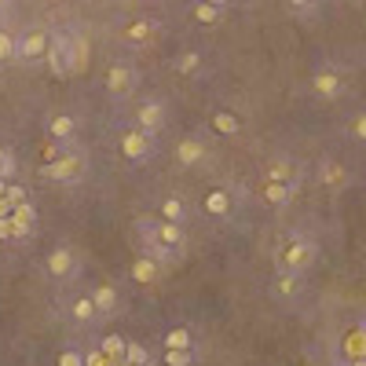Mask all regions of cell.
<instances>
[{"mask_svg":"<svg viewBox=\"0 0 366 366\" xmlns=\"http://www.w3.org/2000/svg\"><path fill=\"white\" fill-rule=\"evenodd\" d=\"M11 59H15V37L0 33V62H11Z\"/></svg>","mask_w":366,"mask_h":366,"instance_id":"cell-32","label":"cell"},{"mask_svg":"<svg viewBox=\"0 0 366 366\" xmlns=\"http://www.w3.org/2000/svg\"><path fill=\"white\" fill-rule=\"evenodd\" d=\"M165 125V110H162V103H143L139 107V128L143 132H158V128Z\"/></svg>","mask_w":366,"mask_h":366,"instance_id":"cell-8","label":"cell"},{"mask_svg":"<svg viewBox=\"0 0 366 366\" xmlns=\"http://www.w3.org/2000/svg\"><path fill=\"white\" fill-rule=\"evenodd\" d=\"M59 366H85V356H81V351H62Z\"/></svg>","mask_w":366,"mask_h":366,"instance_id":"cell-36","label":"cell"},{"mask_svg":"<svg viewBox=\"0 0 366 366\" xmlns=\"http://www.w3.org/2000/svg\"><path fill=\"white\" fill-rule=\"evenodd\" d=\"M205 158V143L198 139H183L180 147H176V162L180 165H194V162H202Z\"/></svg>","mask_w":366,"mask_h":366,"instance_id":"cell-14","label":"cell"},{"mask_svg":"<svg viewBox=\"0 0 366 366\" xmlns=\"http://www.w3.org/2000/svg\"><path fill=\"white\" fill-rule=\"evenodd\" d=\"M48 132H51V136H55V139H70V136H73V117H67V114L51 117Z\"/></svg>","mask_w":366,"mask_h":366,"instance_id":"cell-21","label":"cell"},{"mask_svg":"<svg viewBox=\"0 0 366 366\" xmlns=\"http://www.w3.org/2000/svg\"><path fill=\"white\" fill-rule=\"evenodd\" d=\"M11 173H15V158L8 150H0V180H8Z\"/></svg>","mask_w":366,"mask_h":366,"instance_id":"cell-34","label":"cell"},{"mask_svg":"<svg viewBox=\"0 0 366 366\" xmlns=\"http://www.w3.org/2000/svg\"><path fill=\"white\" fill-rule=\"evenodd\" d=\"M158 242L165 245V250H173V253H180L183 250V234H180V224H158Z\"/></svg>","mask_w":366,"mask_h":366,"instance_id":"cell-16","label":"cell"},{"mask_svg":"<svg viewBox=\"0 0 366 366\" xmlns=\"http://www.w3.org/2000/svg\"><path fill=\"white\" fill-rule=\"evenodd\" d=\"M4 194L11 198V205H22V202H26V191H22V187H8Z\"/></svg>","mask_w":366,"mask_h":366,"instance_id":"cell-39","label":"cell"},{"mask_svg":"<svg viewBox=\"0 0 366 366\" xmlns=\"http://www.w3.org/2000/svg\"><path fill=\"white\" fill-rule=\"evenodd\" d=\"M345 351H348V363L351 359H366V330H356L345 341Z\"/></svg>","mask_w":366,"mask_h":366,"instance_id":"cell-20","label":"cell"},{"mask_svg":"<svg viewBox=\"0 0 366 366\" xmlns=\"http://www.w3.org/2000/svg\"><path fill=\"white\" fill-rule=\"evenodd\" d=\"M125 345H128V341H121L117 333H110V337H103V348H99V351H107L110 359L121 363V359H125Z\"/></svg>","mask_w":366,"mask_h":366,"instance_id":"cell-23","label":"cell"},{"mask_svg":"<svg viewBox=\"0 0 366 366\" xmlns=\"http://www.w3.org/2000/svg\"><path fill=\"white\" fill-rule=\"evenodd\" d=\"M194 19H198V22H216L220 8L213 4V0H202V4H194Z\"/></svg>","mask_w":366,"mask_h":366,"instance_id":"cell-28","label":"cell"},{"mask_svg":"<svg viewBox=\"0 0 366 366\" xmlns=\"http://www.w3.org/2000/svg\"><path fill=\"white\" fill-rule=\"evenodd\" d=\"M165 348H191V330H183V326L168 330L165 333Z\"/></svg>","mask_w":366,"mask_h":366,"instance_id":"cell-25","label":"cell"},{"mask_svg":"<svg viewBox=\"0 0 366 366\" xmlns=\"http://www.w3.org/2000/svg\"><path fill=\"white\" fill-rule=\"evenodd\" d=\"M279 264L286 271H308L311 264H315V245H311L308 238H300V234H290V238L282 242V250H279Z\"/></svg>","mask_w":366,"mask_h":366,"instance_id":"cell-1","label":"cell"},{"mask_svg":"<svg viewBox=\"0 0 366 366\" xmlns=\"http://www.w3.org/2000/svg\"><path fill=\"white\" fill-rule=\"evenodd\" d=\"M198 62H202L198 51H183V55L176 59V70L180 73H194V70H198Z\"/></svg>","mask_w":366,"mask_h":366,"instance_id":"cell-31","label":"cell"},{"mask_svg":"<svg viewBox=\"0 0 366 366\" xmlns=\"http://www.w3.org/2000/svg\"><path fill=\"white\" fill-rule=\"evenodd\" d=\"M293 191H297V187H290V183L264 180V202H268V205H286V202L293 198Z\"/></svg>","mask_w":366,"mask_h":366,"instance_id":"cell-13","label":"cell"},{"mask_svg":"<svg viewBox=\"0 0 366 366\" xmlns=\"http://www.w3.org/2000/svg\"><path fill=\"white\" fill-rule=\"evenodd\" d=\"M351 366H366V359H351Z\"/></svg>","mask_w":366,"mask_h":366,"instance_id":"cell-42","label":"cell"},{"mask_svg":"<svg viewBox=\"0 0 366 366\" xmlns=\"http://www.w3.org/2000/svg\"><path fill=\"white\" fill-rule=\"evenodd\" d=\"M48 67L55 77H70L77 73V62H73V37H55L48 44Z\"/></svg>","mask_w":366,"mask_h":366,"instance_id":"cell-2","label":"cell"},{"mask_svg":"<svg viewBox=\"0 0 366 366\" xmlns=\"http://www.w3.org/2000/svg\"><path fill=\"white\" fill-rule=\"evenodd\" d=\"M11 209H15L11 198H8V194H0V216H11Z\"/></svg>","mask_w":366,"mask_h":366,"instance_id":"cell-41","label":"cell"},{"mask_svg":"<svg viewBox=\"0 0 366 366\" xmlns=\"http://www.w3.org/2000/svg\"><path fill=\"white\" fill-rule=\"evenodd\" d=\"M121 366H136V363H121Z\"/></svg>","mask_w":366,"mask_h":366,"instance_id":"cell-43","label":"cell"},{"mask_svg":"<svg viewBox=\"0 0 366 366\" xmlns=\"http://www.w3.org/2000/svg\"><path fill=\"white\" fill-rule=\"evenodd\" d=\"M264 176L274 180V183H290V187H297V165H293L290 158H274V162L268 165Z\"/></svg>","mask_w":366,"mask_h":366,"instance_id":"cell-9","label":"cell"},{"mask_svg":"<svg viewBox=\"0 0 366 366\" xmlns=\"http://www.w3.org/2000/svg\"><path fill=\"white\" fill-rule=\"evenodd\" d=\"M92 304H96V311H103V315H110L117 308V290L114 286H99V290L92 293Z\"/></svg>","mask_w":366,"mask_h":366,"instance_id":"cell-17","label":"cell"},{"mask_svg":"<svg viewBox=\"0 0 366 366\" xmlns=\"http://www.w3.org/2000/svg\"><path fill=\"white\" fill-rule=\"evenodd\" d=\"M162 216L168 220V224H180V220H183V202L180 198H165L162 202Z\"/></svg>","mask_w":366,"mask_h":366,"instance_id":"cell-27","label":"cell"},{"mask_svg":"<svg viewBox=\"0 0 366 366\" xmlns=\"http://www.w3.org/2000/svg\"><path fill=\"white\" fill-rule=\"evenodd\" d=\"M107 88L114 92V96H128V92L136 88V73L128 70V67H114L107 73Z\"/></svg>","mask_w":366,"mask_h":366,"instance_id":"cell-7","label":"cell"},{"mask_svg":"<svg viewBox=\"0 0 366 366\" xmlns=\"http://www.w3.org/2000/svg\"><path fill=\"white\" fill-rule=\"evenodd\" d=\"M41 154H44V162H48V165H51V162H59V158H62V150H59V147H51V143H48V147H44Z\"/></svg>","mask_w":366,"mask_h":366,"instance_id":"cell-40","label":"cell"},{"mask_svg":"<svg viewBox=\"0 0 366 366\" xmlns=\"http://www.w3.org/2000/svg\"><path fill=\"white\" fill-rule=\"evenodd\" d=\"M92 315H96V304H92V297H77V300H73V319L88 322Z\"/></svg>","mask_w":366,"mask_h":366,"instance_id":"cell-30","label":"cell"},{"mask_svg":"<svg viewBox=\"0 0 366 366\" xmlns=\"http://www.w3.org/2000/svg\"><path fill=\"white\" fill-rule=\"evenodd\" d=\"M73 253L70 250H51V256H48V271L55 274V279H70L73 274Z\"/></svg>","mask_w":366,"mask_h":366,"instance_id":"cell-11","label":"cell"},{"mask_svg":"<svg viewBox=\"0 0 366 366\" xmlns=\"http://www.w3.org/2000/svg\"><path fill=\"white\" fill-rule=\"evenodd\" d=\"M311 88H315V96H322V99H337L345 92V81H341V73H333V70H319Z\"/></svg>","mask_w":366,"mask_h":366,"instance_id":"cell-5","label":"cell"},{"mask_svg":"<svg viewBox=\"0 0 366 366\" xmlns=\"http://www.w3.org/2000/svg\"><path fill=\"white\" fill-rule=\"evenodd\" d=\"M15 238V224H11V216H0V242H11Z\"/></svg>","mask_w":366,"mask_h":366,"instance_id":"cell-35","label":"cell"},{"mask_svg":"<svg viewBox=\"0 0 366 366\" xmlns=\"http://www.w3.org/2000/svg\"><path fill=\"white\" fill-rule=\"evenodd\" d=\"M121 363H136V366H154L150 351L143 348V345H125V359H121Z\"/></svg>","mask_w":366,"mask_h":366,"instance_id":"cell-22","label":"cell"},{"mask_svg":"<svg viewBox=\"0 0 366 366\" xmlns=\"http://www.w3.org/2000/svg\"><path fill=\"white\" fill-rule=\"evenodd\" d=\"M158 271H162V264L154 256H139L132 264V279L136 282H154V279H158Z\"/></svg>","mask_w":366,"mask_h":366,"instance_id":"cell-15","label":"cell"},{"mask_svg":"<svg viewBox=\"0 0 366 366\" xmlns=\"http://www.w3.org/2000/svg\"><path fill=\"white\" fill-rule=\"evenodd\" d=\"M48 33L44 30H30V33H22L15 37V59H41L44 51H48Z\"/></svg>","mask_w":366,"mask_h":366,"instance_id":"cell-3","label":"cell"},{"mask_svg":"<svg viewBox=\"0 0 366 366\" xmlns=\"http://www.w3.org/2000/svg\"><path fill=\"white\" fill-rule=\"evenodd\" d=\"M154 37V22H136V26H128V41L132 44H143V41H150Z\"/></svg>","mask_w":366,"mask_h":366,"instance_id":"cell-26","label":"cell"},{"mask_svg":"<svg viewBox=\"0 0 366 366\" xmlns=\"http://www.w3.org/2000/svg\"><path fill=\"white\" fill-rule=\"evenodd\" d=\"M165 363H168V366H191L194 356H191V348H168V351H165Z\"/></svg>","mask_w":366,"mask_h":366,"instance_id":"cell-29","label":"cell"},{"mask_svg":"<svg viewBox=\"0 0 366 366\" xmlns=\"http://www.w3.org/2000/svg\"><path fill=\"white\" fill-rule=\"evenodd\" d=\"M319 183H322V187H345V183H348V168L341 162H322L319 165Z\"/></svg>","mask_w":366,"mask_h":366,"instance_id":"cell-10","label":"cell"},{"mask_svg":"<svg viewBox=\"0 0 366 366\" xmlns=\"http://www.w3.org/2000/svg\"><path fill=\"white\" fill-rule=\"evenodd\" d=\"M213 125H216V132H224V136H234V132H238V117L227 114V110H220V114L213 117Z\"/></svg>","mask_w":366,"mask_h":366,"instance_id":"cell-24","label":"cell"},{"mask_svg":"<svg viewBox=\"0 0 366 366\" xmlns=\"http://www.w3.org/2000/svg\"><path fill=\"white\" fill-rule=\"evenodd\" d=\"M351 136H356V139H363V143H366V114H359L356 121H351Z\"/></svg>","mask_w":366,"mask_h":366,"instance_id":"cell-37","label":"cell"},{"mask_svg":"<svg viewBox=\"0 0 366 366\" xmlns=\"http://www.w3.org/2000/svg\"><path fill=\"white\" fill-rule=\"evenodd\" d=\"M81 173H85V162H81V158H73V154H62L59 162L44 165V176H51V180H62V183L81 180Z\"/></svg>","mask_w":366,"mask_h":366,"instance_id":"cell-4","label":"cell"},{"mask_svg":"<svg viewBox=\"0 0 366 366\" xmlns=\"http://www.w3.org/2000/svg\"><path fill=\"white\" fill-rule=\"evenodd\" d=\"M85 366H121V363L110 359L107 351H92V356H85Z\"/></svg>","mask_w":366,"mask_h":366,"instance_id":"cell-33","label":"cell"},{"mask_svg":"<svg viewBox=\"0 0 366 366\" xmlns=\"http://www.w3.org/2000/svg\"><path fill=\"white\" fill-rule=\"evenodd\" d=\"M11 224H15V238H22V234H30V227L37 224V209L33 205H15L11 209Z\"/></svg>","mask_w":366,"mask_h":366,"instance_id":"cell-12","label":"cell"},{"mask_svg":"<svg viewBox=\"0 0 366 366\" xmlns=\"http://www.w3.org/2000/svg\"><path fill=\"white\" fill-rule=\"evenodd\" d=\"M274 293L279 297H297L300 293V274L297 271H282L279 279H274Z\"/></svg>","mask_w":366,"mask_h":366,"instance_id":"cell-18","label":"cell"},{"mask_svg":"<svg viewBox=\"0 0 366 366\" xmlns=\"http://www.w3.org/2000/svg\"><path fill=\"white\" fill-rule=\"evenodd\" d=\"M227 209H231V194H227V191H213V194H209V198H205V213H213V216H224Z\"/></svg>","mask_w":366,"mask_h":366,"instance_id":"cell-19","label":"cell"},{"mask_svg":"<svg viewBox=\"0 0 366 366\" xmlns=\"http://www.w3.org/2000/svg\"><path fill=\"white\" fill-rule=\"evenodd\" d=\"M121 150H125V158H132V162H139V158H147L150 154V136L143 132H128L125 139H121Z\"/></svg>","mask_w":366,"mask_h":366,"instance_id":"cell-6","label":"cell"},{"mask_svg":"<svg viewBox=\"0 0 366 366\" xmlns=\"http://www.w3.org/2000/svg\"><path fill=\"white\" fill-rule=\"evenodd\" d=\"M290 8L297 11V15H308V11L315 8V0H290Z\"/></svg>","mask_w":366,"mask_h":366,"instance_id":"cell-38","label":"cell"}]
</instances>
